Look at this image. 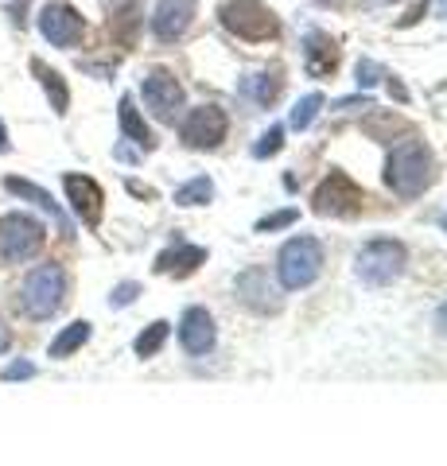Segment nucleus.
Returning <instances> with one entry per match:
<instances>
[{
  "label": "nucleus",
  "mask_w": 447,
  "mask_h": 466,
  "mask_svg": "<svg viewBox=\"0 0 447 466\" xmlns=\"http://www.w3.org/2000/svg\"><path fill=\"white\" fill-rule=\"evenodd\" d=\"M385 183L401 198H416L436 183V156L424 140H401L385 159Z\"/></svg>",
  "instance_id": "nucleus-1"
},
{
  "label": "nucleus",
  "mask_w": 447,
  "mask_h": 466,
  "mask_svg": "<svg viewBox=\"0 0 447 466\" xmlns=\"http://www.w3.org/2000/svg\"><path fill=\"white\" fill-rule=\"evenodd\" d=\"M70 291V276L59 260H47V265L27 268V276L20 280V311L32 319V323H47L63 311Z\"/></svg>",
  "instance_id": "nucleus-2"
},
{
  "label": "nucleus",
  "mask_w": 447,
  "mask_h": 466,
  "mask_svg": "<svg viewBox=\"0 0 447 466\" xmlns=\"http://www.w3.org/2000/svg\"><path fill=\"white\" fill-rule=\"evenodd\" d=\"M323 265H327V253H323L320 238L296 233V238H288L277 253V284L284 291H304L320 280Z\"/></svg>",
  "instance_id": "nucleus-3"
},
{
  "label": "nucleus",
  "mask_w": 447,
  "mask_h": 466,
  "mask_svg": "<svg viewBox=\"0 0 447 466\" xmlns=\"http://www.w3.org/2000/svg\"><path fill=\"white\" fill-rule=\"evenodd\" d=\"M405 265H409V253L393 238H373L354 253V276L366 288H389L405 276Z\"/></svg>",
  "instance_id": "nucleus-4"
},
{
  "label": "nucleus",
  "mask_w": 447,
  "mask_h": 466,
  "mask_svg": "<svg viewBox=\"0 0 447 466\" xmlns=\"http://www.w3.org/2000/svg\"><path fill=\"white\" fill-rule=\"evenodd\" d=\"M43 241H47V226H43L39 218L24 214V210L0 214V260L24 265V260L39 257Z\"/></svg>",
  "instance_id": "nucleus-5"
},
{
  "label": "nucleus",
  "mask_w": 447,
  "mask_h": 466,
  "mask_svg": "<svg viewBox=\"0 0 447 466\" xmlns=\"http://www.w3.org/2000/svg\"><path fill=\"white\" fill-rule=\"evenodd\" d=\"M362 187H358L346 171H330L327 179L315 187V195H311V210L320 214V218H354L358 210H362Z\"/></svg>",
  "instance_id": "nucleus-6"
},
{
  "label": "nucleus",
  "mask_w": 447,
  "mask_h": 466,
  "mask_svg": "<svg viewBox=\"0 0 447 466\" xmlns=\"http://www.w3.org/2000/svg\"><path fill=\"white\" fill-rule=\"evenodd\" d=\"M222 24L238 39H249V43L277 39V32H280L272 8H265L261 0H229V5H222Z\"/></svg>",
  "instance_id": "nucleus-7"
},
{
  "label": "nucleus",
  "mask_w": 447,
  "mask_h": 466,
  "mask_svg": "<svg viewBox=\"0 0 447 466\" xmlns=\"http://www.w3.org/2000/svg\"><path fill=\"white\" fill-rule=\"evenodd\" d=\"M226 133H229V116H226L222 106H214V101L191 109L183 116V125H179V140L187 144V148H195V152L218 148V144L226 140Z\"/></svg>",
  "instance_id": "nucleus-8"
},
{
  "label": "nucleus",
  "mask_w": 447,
  "mask_h": 466,
  "mask_svg": "<svg viewBox=\"0 0 447 466\" xmlns=\"http://www.w3.org/2000/svg\"><path fill=\"white\" fill-rule=\"evenodd\" d=\"M39 35L51 43V47H78L82 35H86V20H82V12L78 8H70L63 5V0H51V5H43L39 8Z\"/></svg>",
  "instance_id": "nucleus-9"
},
{
  "label": "nucleus",
  "mask_w": 447,
  "mask_h": 466,
  "mask_svg": "<svg viewBox=\"0 0 447 466\" xmlns=\"http://www.w3.org/2000/svg\"><path fill=\"white\" fill-rule=\"evenodd\" d=\"M140 97H144V106H148V113L156 116V121H164V125L176 121L179 109H183V86H179L176 75H171V70H164V66H156V70H148V75H144Z\"/></svg>",
  "instance_id": "nucleus-10"
},
{
  "label": "nucleus",
  "mask_w": 447,
  "mask_h": 466,
  "mask_svg": "<svg viewBox=\"0 0 447 466\" xmlns=\"http://www.w3.org/2000/svg\"><path fill=\"white\" fill-rule=\"evenodd\" d=\"M234 291H238V299L245 303V308L257 311V315H277L280 303H284V288L272 280L269 268H261V265H249V268H245V272L238 276Z\"/></svg>",
  "instance_id": "nucleus-11"
},
{
  "label": "nucleus",
  "mask_w": 447,
  "mask_h": 466,
  "mask_svg": "<svg viewBox=\"0 0 447 466\" xmlns=\"http://www.w3.org/2000/svg\"><path fill=\"white\" fill-rule=\"evenodd\" d=\"M63 191H66L70 210L82 218V226H90V229L102 226V218H106V191H102V183L90 179V175L66 171L63 175Z\"/></svg>",
  "instance_id": "nucleus-12"
},
{
  "label": "nucleus",
  "mask_w": 447,
  "mask_h": 466,
  "mask_svg": "<svg viewBox=\"0 0 447 466\" xmlns=\"http://www.w3.org/2000/svg\"><path fill=\"white\" fill-rule=\"evenodd\" d=\"M214 342H218L214 315L207 308H198V303H191V308L179 315V346H183V354L203 358V354H210V350H214Z\"/></svg>",
  "instance_id": "nucleus-13"
},
{
  "label": "nucleus",
  "mask_w": 447,
  "mask_h": 466,
  "mask_svg": "<svg viewBox=\"0 0 447 466\" xmlns=\"http://www.w3.org/2000/svg\"><path fill=\"white\" fill-rule=\"evenodd\" d=\"M0 187H5L8 195H16V198H24V202H32V207H39L43 214H51V222L63 229V238H75V226H70L66 210H63L59 202L51 198V191H43L39 183H32V179H20V175H5V179H0Z\"/></svg>",
  "instance_id": "nucleus-14"
},
{
  "label": "nucleus",
  "mask_w": 447,
  "mask_h": 466,
  "mask_svg": "<svg viewBox=\"0 0 447 466\" xmlns=\"http://www.w3.org/2000/svg\"><path fill=\"white\" fill-rule=\"evenodd\" d=\"M195 8H198V0H156L152 35L160 39V43H176L187 32V27H191Z\"/></svg>",
  "instance_id": "nucleus-15"
},
{
  "label": "nucleus",
  "mask_w": 447,
  "mask_h": 466,
  "mask_svg": "<svg viewBox=\"0 0 447 466\" xmlns=\"http://www.w3.org/2000/svg\"><path fill=\"white\" fill-rule=\"evenodd\" d=\"M207 249L203 245H187V241H176L171 249H164L160 257H156V265H152V272L156 276H176V280H183V276H191V272H198L207 265Z\"/></svg>",
  "instance_id": "nucleus-16"
},
{
  "label": "nucleus",
  "mask_w": 447,
  "mask_h": 466,
  "mask_svg": "<svg viewBox=\"0 0 447 466\" xmlns=\"http://www.w3.org/2000/svg\"><path fill=\"white\" fill-rule=\"evenodd\" d=\"M304 66H308V75L311 78H327V75H335V66H339V43L330 39L327 32H311L304 35Z\"/></svg>",
  "instance_id": "nucleus-17"
},
{
  "label": "nucleus",
  "mask_w": 447,
  "mask_h": 466,
  "mask_svg": "<svg viewBox=\"0 0 447 466\" xmlns=\"http://www.w3.org/2000/svg\"><path fill=\"white\" fill-rule=\"evenodd\" d=\"M280 90H284V75H280V66H272V70H257V75H249V78H241V86H238V94L249 101V106H272V101L280 97Z\"/></svg>",
  "instance_id": "nucleus-18"
},
{
  "label": "nucleus",
  "mask_w": 447,
  "mask_h": 466,
  "mask_svg": "<svg viewBox=\"0 0 447 466\" xmlns=\"http://www.w3.org/2000/svg\"><path fill=\"white\" fill-rule=\"evenodd\" d=\"M117 121H121V133H125V140H133L140 152H152V148H156V137H152L148 121H144V116H140V109H137L133 94H125V97L117 101Z\"/></svg>",
  "instance_id": "nucleus-19"
},
{
  "label": "nucleus",
  "mask_w": 447,
  "mask_h": 466,
  "mask_svg": "<svg viewBox=\"0 0 447 466\" xmlns=\"http://www.w3.org/2000/svg\"><path fill=\"white\" fill-rule=\"evenodd\" d=\"M32 75L39 78V86H43V94H47V101H51V109L59 113V116H66V109H70V86L63 82V75L55 66H47L43 58H32Z\"/></svg>",
  "instance_id": "nucleus-20"
},
{
  "label": "nucleus",
  "mask_w": 447,
  "mask_h": 466,
  "mask_svg": "<svg viewBox=\"0 0 447 466\" xmlns=\"http://www.w3.org/2000/svg\"><path fill=\"white\" fill-rule=\"evenodd\" d=\"M90 334H94V323L90 319H75L70 327H63L59 334L51 339V346H47V358H55V361H66L70 354H78V350L90 342Z\"/></svg>",
  "instance_id": "nucleus-21"
},
{
  "label": "nucleus",
  "mask_w": 447,
  "mask_h": 466,
  "mask_svg": "<svg viewBox=\"0 0 447 466\" xmlns=\"http://www.w3.org/2000/svg\"><path fill=\"white\" fill-rule=\"evenodd\" d=\"M168 339H171V323H168V319H156V323H148V327H144L137 339H133V354H137L140 361H148V358L160 354Z\"/></svg>",
  "instance_id": "nucleus-22"
},
{
  "label": "nucleus",
  "mask_w": 447,
  "mask_h": 466,
  "mask_svg": "<svg viewBox=\"0 0 447 466\" xmlns=\"http://www.w3.org/2000/svg\"><path fill=\"white\" fill-rule=\"evenodd\" d=\"M210 198H214V179L210 175H195L176 191V207H203Z\"/></svg>",
  "instance_id": "nucleus-23"
},
{
  "label": "nucleus",
  "mask_w": 447,
  "mask_h": 466,
  "mask_svg": "<svg viewBox=\"0 0 447 466\" xmlns=\"http://www.w3.org/2000/svg\"><path fill=\"white\" fill-rule=\"evenodd\" d=\"M320 109H323V94H304L292 106V116H288V125L296 128V133H304V128H311L315 125V116H320Z\"/></svg>",
  "instance_id": "nucleus-24"
},
{
  "label": "nucleus",
  "mask_w": 447,
  "mask_h": 466,
  "mask_svg": "<svg viewBox=\"0 0 447 466\" xmlns=\"http://www.w3.org/2000/svg\"><path fill=\"white\" fill-rule=\"evenodd\" d=\"M300 222V210L296 207H284V210H272L265 218H257V233H277V229H288V226H296Z\"/></svg>",
  "instance_id": "nucleus-25"
},
{
  "label": "nucleus",
  "mask_w": 447,
  "mask_h": 466,
  "mask_svg": "<svg viewBox=\"0 0 447 466\" xmlns=\"http://www.w3.org/2000/svg\"><path fill=\"white\" fill-rule=\"evenodd\" d=\"M284 148V125H269V133H261V140L253 144V156L257 159H269Z\"/></svg>",
  "instance_id": "nucleus-26"
},
{
  "label": "nucleus",
  "mask_w": 447,
  "mask_h": 466,
  "mask_svg": "<svg viewBox=\"0 0 447 466\" xmlns=\"http://www.w3.org/2000/svg\"><path fill=\"white\" fill-rule=\"evenodd\" d=\"M39 373V366L36 361H27V358H16V361H8L5 370H0V381H32V377Z\"/></svg>",
  "instance_id": "nucleus-27"
},
{
  "label": "nucleus",
  "mask_w": 447,
  "mask_h": 466,
  "mask_svg": "<svg viewBox=\"0 0 447 466\" xmlns=\"http://www.w3.org/2000/svg\"><path fill=\"white\" fill-rule=\"evenodd\" d=\"M137 296H140V284L137 280H121L117 288L109 291V308L121 311V308H128V303H137Z\"/></svg>",
  "instance_id": "nucleus-28"
},
{
  "label": "nucleus",
  "mask_w": 447,
  "mask_h": 466,
  "mask_svg": "<svg viewBox=\"0 0 447 466\" xmlns=\"http://www.w3.org/2000/svg\"><path fill=\"white\" fill-rule=\"evenodd\" d=\"M378 78H385V70L373 63V58H362V63H358V86H362V90H370L373 82Z\"/></svg>",
  "instance_id": "nucleus-29"
},
{
  "label": "nucleus",
  "mask_w": 447,
  "mask_h": 466,
  "mask_svg": "<svg viewBox=\"0 0 447 466\" xmlns=\"http://www.w3.org/2000/svg\"><path fill=\"white\" fill-rule=\"evenodd\" d=\"M389 78V97H397V101H409V90H405V82L393 78V75H385Z\"/></svg>",
  "instance_id": "nucleus-30"
},
{
  "label": "nucleus",
  "mask_w": 447,
  "mask_h": 466,
  "mask_svg": "<svg viewBox=\"0 0 447 466\" xmlns=\"http://www.w3.org/2000/svg\"><path fill=\"white\" fill-rule=\"evenodd\" d=\"M125 187H128V191H133L137 198H156L152 187H144V183H137V179H125Z\"/></svg>",
  "instance_id": "nucleus-31"
},
{
  "label": "nucleus",
  "mask_w": 447,
  "mask_h": 466,
  "mask_svg": "<svg viewBox=\"0 0 447 466\" xmlns=\"http://www.w3.org/2000/svg\"><path fill=\"white\" fill-rule=\"evenodd\" d=\"M432 323H436V334H443V339H447V299L436 308V319H432Z\"/></svg>",
  "instance_id": "nucleus-32"
},
{
  "label": "nucleus",
  "mask_w": 447,
  "mask_h": 466,
  "mask_svg": "<svg viewBox=\"0 0 447 466\" xmlns=\"http://www.w3.org/2000/svg\"><path fill=\"white\" fill-rule=\"evenodd\" d=\"M8 350H12V330L0 323V354H8Z\"/></svg>",
  "instance_id": "nucleus-33"
},
{
  "label": "nucleus",
  "mask_w": 447,
  "mask_h": 466,
  "mask_svg": "<svg viewBox=\"0 0 447 466\" xmlns=\"http://www.w3.org/2000/svg\"><path fill=\"white\" fill-rule=\"evenodd\" d=\"M424 8H428V5H416V8L409 12V16L401 20V27H409V24H416V20H421V16H424Z\"/></svg>",
  "instance_id": "nucleus-34"
},
{
  "label": "nucleus",
  "mask_w": 447,
  "mask_h": 466,
  "mask_svg": "<svg viewBox=\"0 0 447 466\" xmlns=\"http://www.w3.org/2000/svg\"><path fill=\"white\" fill-rule=\"evenodd\" d=\"M0 152H8V128H5V121H0Z\"/></svg>",
  "instance_id": "nucleus-35"
},
{
  "label": "nucleus",
  "mask_w": 447,
  "mask_h": 466,
  "mask_svg": "<svg viewBox=\"0 0 447 466\" xmlns=\"http://www.w3.org/2000/svg\"><path fill=\"white\" fill-rule=\"evenodd\" d=\"M436 8H440V16H447V0H436Z\"/></svg>",
  "instance_id": "nucleus-36"
},
{
  "label": "nucleus",
  "mask_w": 447,
  "mask_h": 466,
  "mask_svg": "<svg viewBox=\"0 0 447 466\" xmlns=\"http://www.w3.org/2000/svg\"><path fill=\"white\" fill-rule=\"evenodd\" d=\"M315 5H342V0H315Z\"/></svg>",
  "instance_id": "nucleus-37"
},
{
  "label": "nucleus",
  "mask_w": 447,
  "mask_h": 466,
  "mask_svg": "<svg viewBox=\"0 0 447 466\" xmlns=\"http://www.w3.org/2000/svg\"><path fill=\"white\" fill-rule=\"evenodd\" d=\"M440 226H443V233H447V214H443V218H440Z\"/></svg>",
  "instance_id": "nucleus-38"
}]
</instances>
